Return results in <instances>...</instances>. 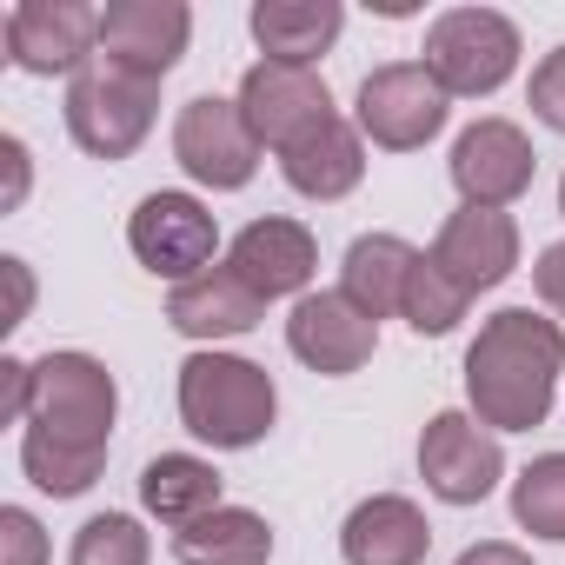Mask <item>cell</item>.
Returning <instances> with one entry per match:
<instances>
[{
    "mask_svg": "<svg viewBox=\"0 0 565 565\" xmlns=\"http://www.w3.org/2000/svg\"><path fill=\"white\" fill-rule=\"evenodd\" d=\"M413 266H419V246L413 239H399V233H360L347 246V259H340V294L380 327V320H393L406 307Z\"/></svg>",
    "mask_w": 565,
    "mask_h": 565,
    "instance_id": "obj_21",
    "label": "cell"
},
{
    "mask_svg": "<svg viewBox=\"0 0 565 565\" xmlns=\"http://www.w3.org/2000/svg\"><path fill=\"white\" fill-rule=\"evenodd\" d=\"M220 486L226 479H220L213 459H200V452H160L140 472V505H147V519H160L167 532H180V525H193V519H206V512L226 505Z\"/></svg>",
    "mask_w": 565,
    "mask_h": 565,
    "instance_id": "obj_22",
    "label": "cell"
},
{
    "mask_svg": "<svg viewBox=\"0 0 565 565\" xmlns=\"http://www.w3.org/2000/svg\"><path fill=\"white\" fill-rule=\"evenodd\" d=\"M419 479L433 499L446 505H479L499 492L505 479V452H499V433L479 426L472 413H433L426 433H419Z\"/></svg>",
    "mask_w": 565,
    "mask_h": 565,
    "instance_id": "obj_10",
    "label": "cell"
},
{
    "mask_svg": "<svg viewBox=\"0 0 565 565\" xmlns=\"http://www.w3.org/2000/svg\"><path fill=\"white\" fill-rule=\"evenodd\" d=\"M446 167H452V186H459L466 206H512V200L532 186L539 153H532L525 127L486 114V120H472V127L452 140V160H446Z\"/></svg>",
    "mask_w": 565,
    "mask_h": 565,
    "instance_id": "obj_12",
    "label": "cell"
},
{
    "mask_svg": "<svg viewBox=\"0 0 565 565\" xmlns=\"http://www.w3.org/2000/svg\"><path fill=\"white\" fill-rule=\"evenodd\" d=\"M153 120H160V81H140L107 54H94L67 81V134L94 160H127L153 134Z\"/></svg>",
    "mask_w": 565,
    "mask_h": 565,
    "instance_id": "obj_4",
    "label": "cell"
},
{
    "mask_svg": "<svg viewBox=\"0 0 565 565\" xmlns=\"http://www.w3.org/2000/svg\"><path fill=\"white\" fill-rule=\"evenodd\" d=\"M558 213H565V180H558Z\"/></svg>",
    "mask_w": 565,
    "mask_h": 565,
    "instance_id": "obj_34",
    "label": "cell"
},
{
    "mask_svg": "<svg viewBox=\"0 0 565 565\" xmlns=\"http://www.w3.org/2000/svg\"><path fill=\"white\" fill-rule=\"evenodd\" d=\"M452 565H532V552L512 545V539H479V545H466Z\"/></svg>",
    "mask_w": 565,
    "mask_h": 565,
    "instance_id": "obj_31",
    "label": "cell"
},
{
    "mask_svg": "<svg viewBox=\"0 0 565 565\" xmlns=\"http://www.w3.org/2000/svg\"><path fill=\"white\" fill-rule=\"evenodd\" d=\"M239 114L253 127L259 147L287 153L300 134H313L320 120H333V87L320 81V67H279V61H253L239 81Z\"/></svg>",
    "mask_w": 565,
    "mask_h": 565,
    "instance_id": "obj_11",
    "label": "cell"
},
{
    "mask_svg": "<svg viewBox=\"0 0 565 565\" xmlns=\"http://www.w3.org/2000/svg\"><path fill=\"white\" fill-rule=\"evenodd\" d=\"M532 294L565 320V239H552V246L532 259Z\"/></svg>",
    "mask_w": 565,
    "mask_h": 565,
    "instance_id": "obj_29",
    "label": "cell"
},
{
    "mask_svg": "<svg viewBox=\"0 0 565 565\" xmlns=\"http://www.w3.org/2000/svg\"><path fill=\"white\" fill-rule=\"evenodd\" d=\"M0 273H8V287H14V307H8V320H0V327H21L28 307H34V273H28V259H0Z\"/></svg>",
    "mask_w": 565,
    "mask_h": 565,
    "instance_id": "obj_32",
    "label": "cell"
},
{
    "mask_svg": "<svg viewBox=\"0 0 565 565\" xmlns=\"http://www.w3.org/2000/svg\"><path fill=\"white\" fill-rule=\"evenodd\" d=\"M28 399H34V360H0V413L28 426Z\"/></svg>",
    "mask_w": 565,
    "mask_h": 565,
    "instance_id": "obj_30",
    "label": "cell"
},
{
    "mask_svg": "<svg viewBox=\"0 0 565 565\" xmlns=\"http://www.w3.org/2000/svg\"><path fill=\"white\" fill-rule=\"evenodd\" d=\"M0 160H8V200H0V206H21L28 200V147L8 134V140H0Z\"/></svg>",
    "mask_w": 565,
    "mask_h": 565,
    "instance_id": "obj_33",
    "label": "cell"
},
{
    "mask_svg": "<svg viewBox=\"0 0 565 565\" xmlns=\"http://www.w3.org/2000/svg\"><path fill=\"white\" fill-rule=\"evenodd\" d=\"M279 173L300 200H347L366 180V134L353 120H320L313 134H300L287 153H279Z\"/></svg>",
    "mask_w": 565,
    "mask_h": 565,
    "instance_id": "obj_19",
    "label": "cell"
},
{
    "mask_svg": "<svg viewBox=\"0 0 565 565\" xmlns=\"http://www.w3.org/2000/svg\"><path fill=\"white\" fill-rule=\"evenodd\" d=\"M173 160L186 167L193 186H213V193H239L253 173H259V140L239 114V100H220V94H193L180 114H173Z\"/></svg>",
    "mask_w": 565,
    "mask_h": 565,
    "instance_id": "obj_8",
    "label": "cell"
},
{
    "mask_svg": "<svg viewBox=\"0 0 565 565\" xmlns=\"http://www.w3.org/2000/svg\"><path fill=\"white\" fill-rule=\"evenodd\" d=\"M259 313H266V300L246 287V279H239L226 259H220V266H206L200 279H186V287H173V294H167V320H173V333L206 340V347L253 333V327H259Z\"/></svg>",
    "mask_w": 565,
    "mask_h": 565,
    "instance_id": "obj_18",
    "label": "cell"
},
{
    "mask_svg": "<svg viewBox=\"0 0 565 565\" xmlns=\"http://www.w3.org/2000/svg\"><path fill=\"white\" fill-rule=\"evenodd\" d=\"M173 558L180 565H266L273 558V525L253 505H220V512L173 532Z\"/></svg>",
    "mask_w": 565,
    "mask_h": 565,
    "instance_id": "obj_23",
    "label": "cell"
},
{
    "mask_svg": "<svg viewBox=\"0 0 565 565\" xmlns=\"http://www.w3.org/2000/svg\"><path fill=\"white\" fill-rule=\"evenodd\" d=\"M0 41H8V61L21 74L74 81L100 54V8H87V0H21L0 21Z\"/></svg>",
    "mask_w": 565,
    "mask_h": 565,
    "instance_id": "obj_9",
    "label": "cell"
},
{
    "mask_svg": "<svg viewBox=\"0 0 565 565\" xmlns=\"http://www.w3.org/2000/svg\"><path fill=\"white\" fill-rule=\"evenodd\" d=\"M120 386L94 353H41L34 360V399L21 426V472L47 499H81L114 446Z\"/></svg>",
    "mask_w": 565,
    "mask_h": 565,
    "instance_id": "obj_1",
    "label": "cell"
},
{
    "mask_svg": "<svg viewBox=\"0 0 565 565\" xmlns=\"http://www.w3.org/2000/svg\"><path fill=\"white\" fill-rule=\"evenodd\" d=\"M127 246H134V259H140L153 279L186 287V279H200L206 266H220V259H213V253H220V220L206 213V200L160 186V193H147V200L134 206Z\"/></svg>",
    "mask_w": 565,
    "mask_h": 565,
    "instance_id": "obj_7",
    "label": "cell"
},
{
    "mask_svg": "<svg viewBox=\"0 0 565 565\" xmlns=\"http://www.w3.org/2000/svg\"><path fill=\"white\" fill-rule=\"evenodd\" d=\"M512 519H519V532L565 545V452H539L532 466H519Z\"/></svg>",
    "mask_w": 565,
    "mask_h": 565,
    "instance_id": "obj_24",
    "label": "cell"
},
{
    "mask_svg": "<svg viewBox=\"0 0 565 565\" xmlns=\"http://www.w3.org/2000/svg\"><path fill=\"white\" fill-rule=\"evenodd\" d=\"M287 347H294L300 366H313V373H327V380H347V373H360V366L380 353V327H373L340 287H327V294L294 300V313H287Z\"/></svg>",
    "mask_w": 565,
    "mask_h": 565,
    "instance_id": "obj_15",
    "label": "cell"
},
{
    "mask_svg": "<svg viewBox=\"0 0 565 565\" xmlns=\"http://www.w3.org/2000/svg\"><path fill=\"white\" fill-rule=\"evenodd\" d=\"M433 259H439L446 279H459L479 300L499 279H512V266H519V220L505 206H459V213H446V226L433 239Z\"/></svg>",
    "mask_w": 565,
    "mask_h": 565,
    "instance_id": "obj_16",
    "label": "cell"
},
{
    "mask_svg": "<svg viewBox=\"0 0 565 565\" xmlns=\"http://www.w3.org/2000/svg\"><path fill=\"white\" fill-rule=\"evenodd\" d=\"M186 41H193L186 0H114V8H100V54L140 81H167Z\"/></svg>",
    "mask_w": 565,
    "mask_h": 565,
    "instance_id": "obj_14",
    "label": "cell"
},
{
    "mask_svg": "<svg viewBox=\"0 0 565 565\" xmlns=\"http://www.w3.org/2000/svg\"><path fill=\"white\" fill-rule=\"evenodd\" d=\"M0 565H47V532L28 505H0Z\"/></svg>",
    "mask_w": 565,
    "mask_h": 565,
    "instance_id": "obj_27",
    "label": "cell"
},
{
    "mask_svg": "<svg viewBox=\"0 0 565 565\" xmlns=\"http://www.w3.org/2000/svg\"><path fill=\"white\" fill-rule=\"evenodd\" d=\"M147 558H153V539L134 512H94L67 552V565H147Z\"/></svg>",
    "mask_w": 565,
    "mask_h": 565,
    "instance_id": "obj_26",
    "label": "cell"
},
{
    "mask_svg": "<svg viewBox=\"0 0 565 565\" xmlns=\"http://www.w3.org/2000/svg\"><path fill=\"white\" fill-rule=\"evenodd\" d=\"M452 114V94L426 74V61H386L360 81V100H353V127L386 147V153H419Z\"/></svg>",
    "mask_w": 565,
    "mask_h": 565,
    "instance_id": "obj_6",
    "label": "cell"
},
{
    "mask_svg": "<svg viewBox=\"0 0 565 565\" xmlns=\"http://www.w3.org/2000/svg\"><path fill=\"white\" fill-rule=\"evenodd\" d=\"M246 28H253V41H259L266 61H279V67H320V54L347 28V8H340V0H253Z\"/></svg>",
    "mask_w": 565,
    "mask_h": 565,
    "instance_id": "obj_20",
    "label": "cell"
},
{
    "mask_svg": "<svg viewBox=\"0 0 565 565\" xmlns=\"http://www.w3.org/2000/svg\"><path fill=\"white\" fill-rule=\"evenodd\" d=\"M426 552H433V519L406 492H373L340 525L347 565H426Z\"/></svg>",
    "mask_w": 565,
    "mask_h": 565,
    "instance_id": "obj_17",
    "label": "cell"
},
{
    "mask_svg": "<svg viewBox=\"0 0 565 565\" xmlns=\"http://www.w3.org/2000/svg\"><path fill=\"white\" fill-rule=\"evenodd\" d=\"M565 373V327L532 307H499L466 347V406L492 433L545 426Z\"/></svg>",
    "mask_w": 565,
    "mask_h": 565,
    "instance_id": "obj_2",
    "label": "cell"
},
{
    "mask_svg": "<svg viewBox=\"0 0 565 565\" xmlns=\"http://www.w3.org/2000/svg\"><path fill=\"white\" fill-rule=\"evenodd\" d=\"M226 266L246 279L259 300H307L313 273H320V239H313V226H300L287 213H266V220L233 233Z\"/></svg>",
    "mask_w": 565,
    "mask_h": 565,
    "instance_id": "obj_13",
    "label": "cell"
},
{
    "mask_svg": "<svg viewBox=\"0 0 565 565\" xmlns=\"http://www.w3.org/2000/svg\"><path fill=\"white\" fill-rule=\"evenodd\" d=\"M466 307H472V294L459 287V279L439 273L433 253H419V266H413V279H406V307H399V320H406L419 340H439V333H452V327L466 320Z\"/></svg>",
    "mask_w": 565,
    "mask_h": 565,
    "instance_id": "obj_25",
    "label": "cell"
},
{
    "mask_svg": "<svg viewBox=\"0 0 565 565\" xmlns=\"http://www.w3.org/2000/svg\"><path fill=\"white\" fill-rule=\"evenodd\" d=\"M273 419H279V386L266 366L220 353V347H200L180 360V426L200 446L246 452L273 433Z\"/></svg>",
    "mask_w": 565,
    "mask_h": 565,
    "instance_id": "obj_3",
    "label": "cell"
},
{
    "mask_svg": "<svg viewBox=\"0 0 565 565\" xmlns=\"http://www.w3.org/2000/svg\"><path fill=\"white\" fill-rule=\"evenodd\" d=\"M525 100H532V114H539L552 134H565V47H552V54L532 67V87H525Z\"/></svg>",
    "mask_w": 565,
    "mask_h": 565,
    "instance_id": "obj_28",
    "label": "cell"
},
{
    "mask_svg": "<svg viewBox=\"0 0 565 565\" xmlns=\"http://www.w3.org/2000/svg\"><path fill=\"white\" fill-rule=\"evenodd\" d=\"M426 74L452 100H486L519 74V28L499 8H446L426 28Z\"/></svg>",
    "mask_w": 565,
    "mask_h": 565,
    "instance_id": "obj_5",
    "label": "cell"
}]
</instances>
